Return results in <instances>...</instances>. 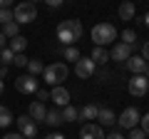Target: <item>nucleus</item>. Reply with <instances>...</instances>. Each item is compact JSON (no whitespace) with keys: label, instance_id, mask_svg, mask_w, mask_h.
I'll use <instances>...</instances> for the list:
<instances>
[{"label":"nucleus","instance_id":"6ab92c4d","mask_svg":"<svg viewBox=\"0 0 149 139\" xmlns=\"http://www.w3.org/2000/svg\"><path fill=\"white\" fill-rule=\"evenodd\" d=\"M92 62H95V65H107V62H109V52H107V50L104 47H95V50H92Z\"/></svg>","mask_w":149,"mask_h":139},{"label":"nucleus","instance_id":"7ed1b4c3","mask_svg":"<svg viewBox=\"0 0 149 139\" xmlns=\"http://www.w3.org/2000/svg\"><path fill=\"white\" fill-rule=\"evenodd\" d=\"M67 75H70V70H67V65L65 62H52V65H47L45 67V82H47L50 87H62V82L67 80Z\"/></svg>","mask_w":149,"mask_h":139},{"label":"nucleus","instance_id":"c85d7f7f","mask_svg":"<svg viewBox=\"0 0 149 139\" xmlns=\"http://www.w3.org/2000/svg\"><path fill=\"white\" fill-rule=\"evenodd\" d=\"M27 62H30V57H25V55H15V67H27Z\"/></svg>","mask_w":149,"mask_h":139},{"label":"nucleus","instance_id":"f257e3e1","mask_svg":"<svg viewBox=\"0 0 149 139\" xmlns=\"http://www.w3.org/2000/svg\"><path fill=\"white\" fill-rule=\"evenodd\" d=\"M82 32H85V27H82L80 20H62L55 30V38L62 47H74L77 40L82 38Z\"/></svg>","mask_w":149,"mask_h":139},{"label":"nucleus","instance_id":"1a4fd4ad","mask_svg":"<svg viewBox=\"0 0 149 139\" xmlns=\"http://www.w3.org/2000/svg\"><path fill=\"white\" fill-rule=\"evenodd\" d=\"M15 124H17V129H20V134H22L25 139H32V137L37 134V124L30 119V114H22V117H17Z\"/></svg>","mask_w":149,"mask_h":139},{"label":"nucleus","instance_id":"6e6552de","mask_svg":"<svg viewBox=\"0 0 149 139\" xmlns=\"http://www.w3.org/2000/svg\"><path fill=\"white\" fill-rule=\"evenodd\" d=\"M129 92H132L134 97H144L149 92V80L147 75H132V80H129Z\"/></svg>","mask_w":149,"mask_h":139},{"label":"nucleus","instance_id":"9d476101","mask_svg":"<svg viewBox=\"0 0 149 139\" xmlns=\"http://www.w3.org/2000/svg\"><path fill=\"white\" fill-rule=\"evenodd\" d=\"M132 57V47L124 42H114L109 50V60H114V62H127V60Z\"/></svg>","mask_w":149,"mask_h":139},{"label":"nucleus","instance_id":"b1692460","mask_svg":"<svg viewBox=\"0 0 149 139\" xmlns=\"http://www.w3.org/2000/svg\"><path fill=\"white\" fill-rule=\"evenodd\" d=\"M60 52H62V57H65V60H70V62H77V60L82 57L80 50H77V45H74V47H62Z\"/></svg>","mask_w":149,"mask_h":139},{"label":"nucleus","instance_id":"393cba45","mask_svg":"<svg viewBox=\"0 0 149 139\" xmlns=\"http://www.w3.org/2000/svg\"><path fill=\"white\" fill-rule=\"evenodd\" d=\"M10 124H13V114H10V109L0 104V129L10 127Z\"/></svg>","mask_w":149,"mask_h":139},{"label":"nucleus","instance_id":"20e7f679","mask_svg":"<svg viewBox=\"0 0 149 139\" xmlns=\"http://www.w3.org/2000/svg\"><path fill=\"white\" fill-rule=\"evenodd\" d=\"M13 17H15L17 25L35 22L37 20V5L35 3H20V5H15V10H13Z\"/></svg>","mask_w":149,"mask_h":139},{"label":"nucleus","instance_id":"0eeeda50","mask_svg":"<svg viewBox=\"0 0 149 139\" xmlns=\"http://www.w3.org/2000/svg\"><path fill=\"white\" fill-rule=\"evenodd\" d=\"M95 67L97 65L90 57H80L74 62V75L80 77V80H90V77H95Z\"/></svg>","mask_w":149,"mask_h":139},{"label":"nucleus","instance_id":"c9c22d12","mask_svg":"<svg viewBox=\"0 0 149 139\" xmlns=\"http://www.w3.org/2000/svg\"><path fill=\"white\" fill-rule=\"evenodd\" d=\"M3 139H25V137H22L20 132H15V134H5V137H3Z\"/></svg>","mask_w":149,"mask_h":139},{"label":"nucleus","instance_id":"2f4dec72","mask_svg":"<svg viewBox=\"0 0 149 139\" xmlns=\"http://www.w3.org/2000/svg\"><path fill=\"white\" fill-rule=\"evenodd\" d=\"M45 99H50V92L47 90H37V102H45Z\"/></svg>","mask_w":149,"mask_h":139},{"label":"nucleus","instance_id":"ea45409f","mask_svg":"<svg viewBox=\"0 0 149 139\" xmlns=\"http://www.w3.org/2000/svg\"><path fill=\"white\" fill-rule=\"evenodd\" d=\"M8 75V67H5V65H3V67H0V80H3V77H5Z\"/></svg>","mask_w":149,"mask_h":139},{"label":"nucleus","instance_id":"aec40b11","mask_svg":"<svg viewBox=\"0 0 149 139\" xmlns=\"http://www.w3.org/2000/svg\"><path fill=\"white\" fill-rule=\"evenodd\" d=\"M77 119H80V109L74 107V104L62 107V122H77Z\"/></svg>","mask_w":149,"mask_h":139},{"label":"nucleus","instance_id":"79ce46f5","mask_svg":"<svg viewBox=\"0 0 149 139\" xmlns=\"http://www.w3.org/2000/svg\"><path fill=\"white\" fill-rule=\"evenodd\" d=\"M144 75H147V80H149V67H147V72H144Z\"/></svg>","mask_w":149,"mask_h":139},{"label":"nucleus","instance_id":"4be33fe9","mask_svg":"<svg viewBox=\"0 0 149 139\" xmlns=\"http://www.w3.org/2000/svg\"><path fill=\"white\" fill-rule=\"evenodd\" d=\"M27 72H30L32 77H37V75H45V65L40 62V60H30V62H27Z\"/></svg>","mask_w":149,"mask_h":139},{"label":"nucleus","instance_id":"9b49d317","mask_svg":"<svg viewBox=\"0 0 149 139\" xmlns=\"http://www.w3.org/2000/svg\"><path fill=\"white\" fill-rule=\"evenodd\" d=\"M124 65H127V70L132 72V75H144V72H147V67H149V62L142 57V55H132Z\"/></svg>","mask_w":149,"mask_h":139},{"label":"nucleus","instance_id":"5701e85b","mask_svg":"<svg viewBox=\"0 0 149 139\" xmlns=\"http://www.w3.org/2000/svg\"><path fill=\"white\" fill-rule=\"evenodd\" d=\"M3 35H5V38H17V35H20V25H17L15 20L13 22H8V25H3Z\"/></svg>","mask_w":149,"mask_h":139},{"label":"nucleus","instance_id":"e433bc0d","mask_svg":"<svg viewBox=\"0 0 149 139\" xmlns=\"http://www.w3.org/2000/svg\"><path fill=\"white\" fill-rule=\"evenodd\" d=\"M62 5V0H47V8H60Z\"/></svg>","mask_w":149,"mask_h":139},{"label":"nucleus","instance_id":"39448f33","mask_svg":"<svg viewBox=\"0 0 149 139\" xmlns=\"http://www.w3.org/2000/svg\"><path fill=\"white\" fill-rule=\"evenodd\" d=\"M139 122H142V114L137 112V107H127V109L117 117V124H119L122 129H137Z\"/></svg>","mask_w":149,"mask_h":139},{"label":"nucleus","instance_id":"7c9ffc66","mask_svg":"<svg viewBox=\"0 0 149 139\" xmlns=\"http://www.w3.org/2000/svg\"><path fill=\"white\" fill-rule=\"evenodd\" d=\"M127 139H147V134L142 132V129H132V132H129V137Z\"/></svg>","mask_w":149,"mask_h":139},{"label":"nucleus","instance_id":"bb28decb","mask_svg":"<svg viewBox=\"0 0 149 139\" xmlns=\"http://www.w3.org/2000/svg\"><path fill=\"white\" fill-rule=\"evenodd\" d=\"M119 38H122V42H124V45H129V47H132V45L137 42V32H134V30H124Z\"/></svg>","mask_w":149,"mask_h":139},{"label":"nucleus","instance_id":"cd10ccee","mask_svg":"<svg viewBox=\"0 0 149 139\" xmlns=\"http://www.w3.org/2000/svg\"><path fill=\"white\" fill-rule=\"evenodd\" d=\"M15 20V17H13V10H5V8H3V10H0V25H8V22H13Z\"/></svg>","mask_w":149,"mask_h":139},{"label":"nucleus","instance_id":"72a5a7b5","mask_svg":"<svg viewBox=\"0 0 149 139\" xmlns=\"http://www.w3.org/2000/svg\"><path fill=\"white\" fill-rule=\"evenodd\" d=\"M45 139H67V137H65V134H60V132H52V134H47Z\"/></svg>","mask_w":149,"mask_h":139},{"label":"nucleus","instance_id":"58836bf2","mask_svg":"<svg viewBox=\"0 0 149 139\" xmlns=\"http://www.w3.org/2000/svg\"><path fill=\"white\" fill-rule=\"evenodd\" d=\"M5 40H8V38H5V35H3V32H0V50L5 47Z\"/></svg>","mask_w":149,"mask_h":139},{"label":"nucleus","instance_id":"a878e982","mask_svg":"<svg viewBox=\"0 0 149 139\" xmlns=\"http://www.w3.org/2000/svg\"><path fill=\"white\" fill-rule=\"evenodd\" d=\"M13 62H15V52H13L10 47H3L0 50V65L8 67V65H13Z\"/></svg>","mask_w":149,"mask_h":139},{"label":"nucleus","instance_id":"a211bd4d","mask_svg":"<svg viewBox=\"0 0 149 139\" xmlns=\"http://www.w3.org/2000/svg\"><path fill=\"white\" fill-rule=\"evenodd\" d=\"M45 124H47V127H55V129H57L60 124H62V112H60L57 107H55V109H47V117H45Z\"/></svg>","mask_w":149,"mask_h":139},{"label":"nucleus","instance_id":"37998d69","mask_svg":"<svg viewBox=\"0 0 149 139\" xmlns=\"http://www.w3.org/2000/svg\"><path fill=\"white\" fill-rule=\"evenodd\" d=\"M0 67H3V65H0Z\"/></svg>","mask_w":149,"mask_h":139},{"label":"nucleus","instance_id":"423d86ee","mask_svg":"<svg viewBox=\"0 0 149 139\" xmlns=\"http://www.w3.org/2000/svg\"><path fill=\"white\" fill-rule=\"evenodd\" d=\"M15 90L17 92H22V95H37V80L32 75H20V77H15Z\"/></svg>","mask_w":149,"mask_h":139},{"label":"nucleus","instance_id":"473e14b6","mask_svg":"<svg viewBox=\"0 0 149 139\" xmlns=\"http://www.w3.org/2000/svg\"><path fill=\"white\" fill-rule=\"evenodd\" d=\"M142 57H144V60H147V62H149V40H147V42H144V47H142Z\"/></svg>","mask_w":149,"mask_h":139},{"label":"nucleus","instance_id":"f704fd0d","mask_svg":"<svg viewBox=\"0 0 149 139\" xmlns=\"http://www.w3.org/2000/svg\"><path fill=\"white\" fill-rule=\"evenodd\" d=\"M104 139H127V137H122V134H119V132H112V134H107Z\"/></svg>","mask_w":149,"mask_h":139},{"label":"nucleus","instance_id":"2eb2a0df","mask_svg":"<svg viewBox=\"0 0 149 139\" xmlns=\"http://www.w3.org/2000/svg\"><path fill=\"white\" fill-rule=\"evenodd\" d=\"M97 122H100V127H114L117 117H114V112H112L109 107H100V114H97Z\"/></svg>","mask_w":149,"mask_h":139},{"label":"nucleus","instance_id":"f3484780","mask_svg":"<svg viewBox=\"0 0 149 139\" xmlns=\"http://www.w3.org/2000/svg\"><path fill=\"white\" fill-rule=\"evenodd\" d=\"M134 17H137V8H134V3H122V5H119V20L129 22V20H134Z\"/></svg>","mask_w":149,"mask_h":139},{"label":"nucleus","instance_id":"f03ea898","mask_svg":"<svg viewBox=\"0 0 149 139\" xmlns=\"http://www.w3.org/2000/svg\"><path fill=\"white\" fill-rule=\"evenodd\" d=\"M117 27L112 25V22H97L95 27H92V42L97 45V47H107V45H114V40H117Z\"/></svg>","mask_w":149,"mask_h":139},{"label":"nucleus","instance_id":"dca6fc26","mask_svg":"<svg viewBox=\"0 0 149 139\" xmlns=\"http://www.w3.org/2000/svg\"><path fill=\"white\" fill-rule=\"evenodd\" d=\"M97 114H100V107L97 104H85L80 109V119H85V124H92L97 119Z\"/></svg>","mask_w":149,"mask_h":139},{"label":"nucleus","instance_id":"4c0bfd02","mask_svg":"<svg viewBox=\"0 0 149 139\" xmlns=\"http://www.w3.org/2000/svg\"><path fill=\"white\" fill-rule=\"evenodd\" d=\"M139 20H142V25H147V27H149V13H147L144 17H139Z\"/></svg>","mask_w":149,"mask_h":139},{"label":"nucleus","instance_id":"412c9836","mask_svg":"<svg viewBox=\"0 0 149 139\" xmlns=\"http://www.w3.org/2000/svg\"><path fill=\"white\" fill-rule=\"evenodd\" d=\"M10 50H13L15 55H22V52L27 50V40L22 38V35H17V38H13V40H10Z\"/></svg>","mask_w":149,"mask_h":139},{"label":"nucleus","instance_id":"ddd939ff","mask_svg":"<svg viewBox=\"0 0 149 139\" xmlns=\"http://www.w3.org/2000/svg\"><path fill=\"white\" fill-rule=\"evenodd\" d=\"M50 99L55 102V107H67L70 104V92L65 87H52L50 90Z\"/></svg>","mask_w":149,"mask_h":139},{"label":"nucleus","instance_id":"c756f323","mask_svg":"<svg viewBox=\"0 0 149 139\" xmlns=\"http://www.w3.org/2000/svg\"><path fill=\"white\" fill-rule=\"evenodd\" d=\"M139 124H142V127H139V129H142V132H144V134H147V137H149V112H147V114H144V117H142V122H139Z\"/></svg>","mask_w":149,"mask_h":139},{"label":"nucleus","instance_id":"4468645a","mask_svg":"<svg viewBox=\"0 0 149 139\" xmlns=\"http://www.w3.org/2000/svg\"><path fill=\"white\" fill-rule=\"evenodd\" d=\"M27 114H30V119H32L35 124H40V122H45V117H47V109H45L42 102H32Z\"/></svg>","mask_w":149,"mask_h":139},{"label":"nucleus","instance_id":"f8f14e48","mask_svg":"<svg viewBox=\"0 0 149 139\" xmlns=\"http://www.w3.org/2000/svg\"><path fill=\"white\" fill-rule=\"evenodd\" d=\"M80 139H104V132H102L100 124H82L80 129Z\"/></svg>","mask_w":149,"mask_h":139},{"label":"nucleus","instance_id":"a19ab883","mask_svg":"<svg viewBox=\"0 0 149 139\" xmlns=\"http://www.w3.org/2000/svg\"><path fill=\"white\" fill-rule=\"evenodd\" d=\"M3 90H5V85H3V80H0V95H3Z\"/></svg>","mask_w":149,"mask_h":139}]
</instances>
